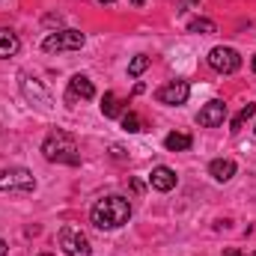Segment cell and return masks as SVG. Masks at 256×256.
<instances>
[{
	"label": "cell",
	"instance_id": "5b68a950",
	"mask_svg": "<svg viewBox=\"0 0 256 256\" xmlns=\"http://www.w3.org/2000/svg\"><path fill=\"white\" fill-rule=\"evenodd\" d=\"M57 242H60V248H63L66 256H90L92 254L90 238H86L78 226H63L60 236H57Z\"/></svg>",
	"mask_w": 256,
	"mask_h": 256
},
{
	"label": "cell",
	"instance_id": "3957f363",
	"mask_svg": "<svg viewBox=\"0 0 256 256\" xmlns=\"http://www.w3.org/2000/svg\"><path fill=\"white\" fill-rule=\"evenodd\" d=\"M86 42V36L80 30H57V33H48L42 39V51L48 54H60V51H80Z\"/></svg>",
	"mask_w": 256,
	"mask_h": 256
},
{
	"label": "cell",
	"instance_id": "cb8c5ba5",
	"mask_svg": "<svg viewBox=\"0 0 256 256\" xmlns=\"http://www.w3.org/2000/svg\"><path fill=\"white\" fill-rule=\"evenodd\" d=\"M250 68H254V72H256V54H254V60H250Z\"/></svg>",
	"mask_w": 256,
	"mask_h": 256
},
{
	"label": "cell",
	"instance_id": "ffe728a7",
	"mask_svg": "<svg viewBox=\"0 0 256 256\" xmlns=\"http://www.w3.org/2000/svg\"><path fill=\"white\" fill-rule=\"evenodd\" d=\"M194 3H200V0H179L176 12H188V6H194Z\"/></svg>",
	"mask_w": 256,
	"mask_h": 256
},
{
	"label": "cell",
	"instance_id": "9c48e42d",
	"mask_svg": "<svg viewBox=\"0 0 256 256\" xmlns=\"http://www.w3.org/2000/svg\"><path fill=\"white\" fill-rule=\"evenodd\" d=\"M224 120H226V104H224L220 98H212V102L196 114V122L202 128H218V126H224Z\"/></svg>",
	"mask_w": 256,
	"mask_h": 256
},
{
	"label": "cell",
	"instance_id": "e0dca14e",
	"mask_svg": "<svg viewBox=\"0 0 256 256\" xmlns=\"http://www.w3.org/2000/svg\"><path fill=\"white\" fill-rule=\"evenodd\" d=\"M102 114L110 120V116H120V98H116V92H104L102 96Z\"/></svg>",
	"mask_w": 256,
	"mask_h": 256
},
{
	"label": "cell",
	"instance_id": "d6986e66",
	"mask_svg": "<svg viewBox=\"0 0 256 256\" xmlns=\"http://www.w3.org/2000/svg\"><path fill=\"white\" fill-rule=\"evenodd\" d=\"M122 128H126L128 134H137V131H143V122H140V116L134 110H128L126 116H122Z\"/></svg>",
	"mask_w": 256,
	"mask_h": 256
},
{
	"label": "cell",
	"instance_id": "8992f818",
	"mask_svg": "<svg viewBox=\"0 0 256 256\" xmlns=\"http://www.w3.org/2000/svg\"><path fill=\"white\" fill-rule=\"evenodd\" d=\"M36 188V179L30 170L24 167H12V170H3L0 173V191H18V194H30Z\"/></svg>",
	"mask_w": 256,
	"mask_h": 256
},
{
	"label": "cell",
	"instance_id": "2e32d148",
	"mask_svg": "<svg viewBox=\"0 0 256 256\" xmlns=\"http://www.w3.org/2000/svg\"><path fill=\"white\" fill-rule=\"evenodd\" d=\"M214 30H218V24H214L212 18H194V21H188V33L208 36V33H214Z\"/></svg>",
	"mask_w": 256,
	"mask_h": 256
},
{
	"label": "cell",
	"instance_id": "7c38bea8",
	"mask_svg": "<svg viewBox=\"0 0 256 256\" xmlns=\"http://www.w3.org/2000/svg\"><path fill=\"white\" fill-rule=\"evenodd\" d=\"M236 170H238V164H236L232 158H214V161L208 164V176H212L214 182H230V179L236 176Z\"/></svg>",
	"mask_w": 256,
	"mask_h": 256
},
{
	"label": "cell",
	"instance_id": "6da1fadb",
	"mask_svg": "<svg viewBox=\"0 0 256 256\" xmlns=\"http://www.w3.org/2000/svg\"><path fill=\"white\" fill-rule=\"evenodd\" d=\"M128 218H131V202L120 194H110V196L98 200L90 212V220L98 230H120V226L128 224Z\"/></svg>",
	"mask_w": 256,
	"mask_h": 256
},
{
	"label": "cell",
	"instance_id": "9a60e30c",
	"mask_svg": "<svg viewBox=\"0 0 256 256\" xmlns=\"http://www.w3.org/2000/svg\"><path fill=\"white\" fill-rule=\"evenodd\" d=\"M254 116H256V104H244V108H242V110L232 116V122H230V131H232V134H238V131L248 126Z\"/></svg>",
	"mask_w": 256,
	"mask_h": 256
},
{
	"label": "cell",
	"instance_id": "277c9868",
	"mask_svg": "<svg viewBox=\"0 0 256 256\" xmlns=\"http://www.w3.org/2000/svg\"><path fill=\"white\" fill-rule=\"evenodd\" d=\"M206 60H208V66H212L218 74H236V72L242 68V54H238L236 48H226V45L212 48Z\"/></svg>",
	"mask_w": 256,
	"mask_h": 256
},
{
	"label": "cell",
	"instance_id": "ba28073f",
	"mask_svg": "<svg viewBox=\"0 0 256 256\" xmlns=\"http://www.w3.org/2000/svg\"><path fill=\"white\" fill-rule=\"evenodd\" d=\"M188 96H191V84L188 80H170V84L158 86V92H155V98L161 104H185Z\"/></svg>",
	"mask_w": 256,
	"mask_h": 256
},
{
	"label": "cell",
	"instance_id": "603a6c76",
	"mask_svg": "<svg viewBox=\"0 0 256 256\" xmlns=\"http://www.w3.org/2000/svg\"><path fill=\"white\" fill-rule=\"evenodd\" d=\"M98 3H104V6H110V3H116V0H98Z\"/></svg>",
	"mask_w": 256,
	"mask_h": 256
},
{
	"label": "cell",
	"instance_id": "4316f807",
	"mask_svg": "<svg viewBox=\"0 0 256 256\" xmlns=\"http://www.w3.org/2000/svg\"><path fill=\"white\" fill-rule=\"evenodd\" d=\"M254 256H256V254H254Z\"/></svg>",
	"mask_w": 256,
	"mask_h": 256
},
{
	"label": "cell",
	"instance_id": "52a82bcc",
	"mask_svg": "<svg viewBox=\"0 0 256 256\" xmlns=\"http://www.w3.org/2000/svg\"><path fill=\"white\" fill-rule=\"evenodd\" d=\"M21 92H24L33 104H39L42 110H51V104H54V98H51V92L42 86V80H36V78H30V74H21Z\"/></svg>",
	"mask_w": 256,
	"mask_h": 256
},
{
	"label": "cell",
	"instance_id": "8fae6325",
	"mask_svg": "<svg viewBox=\"0 0 256 256\" xmlns=\"http://www.w3.org/2000/svg\"><path fill=\"white\" fill-rule=\"evenodd\" d=\"M149 185L155 188V191L167 194L176 188V173L170 170V167H164V164H158V167H152V173H149Z\"/></svg>",
	"mask_w": 256,
	"mask_h": 256
},
{
	"label": "cell",
	"instance_id": "4fadbf2b",
	"mask_svg": "<svg viewBox=\"0 0 256 256\" xmlns=\"http://www.w3.org/2000/svg\"><path fill=\"white\" fill-rule=\"evenodd\" d=\"M18 51H21V39H18L12 30H3V27H0V60L15 57Z\"/></svg>",
	"mask_w": 256,
	"mask_h": 256
},
{
	"label": "cell",
	"instance_id": "44dd1931",
	"mask_svg": "<svg viewBox=\"0 0 256 256\" xmlns=\"http://www.w3.org/2000/svg\"><path fill=\"white\" fill-rule=\"evenodd\" d=\"M6 254H9V244H6V242L0 238V256H6Z\"/></svg>",
	"mask_w": 256,
	"mask_h": 256
},
{
	"label": "cell",
	"instance_id": "484cf974",
	"mask_svg": "<svg viewBox=\"0 0 256 256\" xmlns=\"http://www.w3.org/2000/svg\"><path fill=\"white\" fill-rule=\"evenodd\" d=\"M39 256H54V254H39Z\"/></svg>",
	"mask_w": 256,
	"mask_h": 256
},
{
	"label": "cell",
	"instance_id": "7402d4cb",
	"mask_svg": "<svg viewBox=\"0 0 256 256\" xmlns=\"http://www.w3.org/2000/svg\"><path fill=\"white\" fill-rule=\"evenodd\" d=\"M224 256H242V250H236V248H232V250H226Z\"/></svg>",
	"mask_w": 256,
	"mask_h": 256
},
{
	"label": "cell",
	"instance_id": "d4e9b609",
	"mask_svg": "<svg viewBox=\"0 0 256 256\" xmlns=\"http://www.w3.org/2000/svg\"><path fill=\"white\" fill-rule=\"evenodd\" d=\"M131 3H134V6H143V0H131Z\"/></svg>",
	"mask_w": 256,
	"mask_h": 256
},
{
	"label": "cell",
	"instance_id": "30bf717a",
	"mask_svg": "<svg viewBox=\"0 0 256 256\" xmlns=\"http://www.w3.org/2000/svg\"><path fill=\"white\" fill-rule=\"evenodd\" d=\"M78 98H84V102L96 98V86H92V80H90L86 74H74V78L68 80V92H66V102H78Z\"/></svg>",
	"mask_w": 256,
	"mask_h": 256
},
{
	"label": "cell",
	"instance_id": "5bb4252c",
	"mask_svg": "<svg viewBox=\"0 0 256 256\" xmlns=\"http://www.w3.org/2000/svg\"><path fill=\"white\" fill-rule=\"evenodd\" d=\"M164 146H167L170 152H185V149H191L194 146V137L191 134H179V131H173V134L164 137Z\"/></svg>",
	"mask_w": 256,
	"mask_h": 256
},
{
	"label": "cell",
	"instance_id": "ac0fdd59",
	"mask_svg": "<svg viewBox=\"0 0 256 256\" xmlns=\"http://www.w3.org/2000/svg\"><path fill=\"white\" fill-rule=\"evenodd\" d=\"M149 66H152V60H149L146 54H137V57L128 63V78H140V74H143Z\"/></svg>",
	"mask_w": 256,
	"mask_h": 256
},
{
	"label": "cell",
	"instance_id": "7a4b0ae2",
	"mask_svg": "<svg viewBox=\"0 0 256 256\" xmlns=\"http://www.w3.org/2000/svg\"><path fill=\"white\" fill-rule=\"evenodd\" d=\"M42 155H45V161H51V164H68V167H78V164H80L78 143H74V137H72L68 131H63V128H57V131H51V134L45 137Z\"/></svg>",
	"mask_w": 256,
	"mask_h": 256
}]
</instances>
